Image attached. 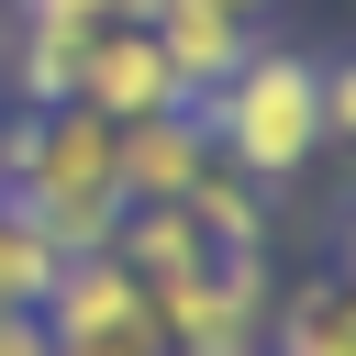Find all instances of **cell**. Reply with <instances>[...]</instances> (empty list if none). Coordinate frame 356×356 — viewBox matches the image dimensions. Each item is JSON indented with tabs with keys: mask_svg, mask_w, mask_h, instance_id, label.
<instances>
[{
	"mask_svg": "<svg viewBox=\"0 0 356 356\" xmlns=\"http://www.w3.org/2000/svg\"><path fill=\"white\" fill-rule=\"evenodd\" d=\"M0 211H22L56 256H100L122 222V178H111V122L100 111H11L0 100Z\"/></svg>",
	"mask_w": 356,
	"mask_h": 356,
	"instance_id": "cell-1",
	"label": "cell"
},
{
	"mask_svg": "<svg viewBox=\"0 0 356 356\" xmlns=\"http://www.w3.org/2000/svg\"><path fill=\"white\" fill-rule=\"evenodd\" d=\"M189 111H200L211 156H222L234 178H256L267 200H289V189L323 167V56H312V44L256 33V56H245L222 89H200Z\"/></svg>",
	"mask_w": 356,
	"mask_h": 356,
	"instance_id": "cell-2",
	"label": "cell"
},
{
	"mask_svg": "<svg viewBox=\"0 0 356 356\" xmlns=\"http://www.w3.org/2000/svg\"><path fill=\"white\" fill-rule=\"evenodd\" d=\"M267 300H278V256H234V245H211L178 289H156V334H167V356L256 345V334H267Z\"/></svg>",
	"mask_w": 356,
	"mask_h": 356,
	"instance_id": "cell-3",
	"label": "cell"
},
{
	"mask_svg": "<svg viewBox=\"0 0 356 356\" xmlns=\"http://www.w3.org/2000/svg\"><path fill=\"white\" fill-rule=\"evenodd\" d=\"M78 111L156 122V111H189V89H178V67L156 56L145 22H100V33H78Z\"/></svg>",
	"mask_w": 356,
	"mask_h": 356,
	"instance_id": "cell-4",
	"label": "cell"
},
{
	"mask_svg": "<svg viewBox=\"0 0 356 356\" xmlns=\"http://www.w3.org/2000/svg\"><path fill=\"white\" fill-rule=\"evenodd\" d=\"M211 167V134L200 111H156V122H111V178H122V211H178Z\"/></svg>",
	"mask_w": 356,
	"mask_h": 356,
	"instance_id": "cell-5",
	"label": "cell"
},
{
	"mask_svg": "<svg viewBox=\"0 0 356 356\" xmlns=\"http://www.w3.org/2000/svg\"><path fill=\"white\" fill-rule=\"evenodd\" d=\"M0 100L11 111H67L78 100V33L67 22H11L0 33Z\"/></svg>",
	"mask_w": 356,
	"mask_h": 356,
	"instance_id": "cell-6",
	"label": "cell"
},
{
	"mask_svg": "<svg viewBox=\"0 0 356 356\" xmlns=\"http://www.w3.org/2000/svg\"><path fill=\"white\" fill-rule=\"evenodd\" d=\"M178 211L200 222V245H234V256H267V234H278V200H267L256 178H234L222 156L200 167V189H189Z\"/></svg>",
	"mask_w": 356,
	"mask_h": 356,
	"instance_id": "cell-7",
	"label": "cell"
},
{
	"mask_svg": "<svg viewBox=\"0 0 356 356\" xmlns=\"http://www.w3.org/2000/svg\"><path fill=\"white\" fill-rule=\"evenodd\" d=\"M111 256H122V267H134V289L156 300V289H178L211 245H200V222H189V211H122V222H111Z\"/></svg>",
	"mask_w": 356,
	"mask_h": 356,
	"instance_id": "cell-8",
	"label": "cell"
},
{
	"mask_svg": "<svg viewBox=\"0 0 356 356\" xmlns=\"http://www.w3.org/2000/svg\"><path fill=\"white\" fill-rule=\"evenodd\" d=\"M56 245L22 222V211H0V312H44V289H56Z\"/></svg>",
	"mask_w": 356,
	"mask_h": 356,
	"instance_id": "cell-9",
	"label": "cell"
},
{
	"mask_svg": "<svg viewBox=\"0 0 356 356\" xmlns=\"http://www.w3.org/2000/svg\"><path fill=\"white\" fill-rule=\"evenodd\" d=\"M323 145H345V156H356V44H345V56H323Z\"/></svg>",
	"mask_w": 356,
	"mask_h": 356,
	"instance_id": "cell-10",
	"label": "cell"
},
{
	"mask_svg": "<svg viewBox=\"0 0 356 356\" xmlns=\"http://www.w3.org/2000/svg\"><path fill=\"white\" fill-rule=\"evenodd\" d=\"M44 356H167L156 323H122V334H44Z\"/></svg>",
	"mask_w": 356,
	"mask_h": 356,
	"instance_id": "cell-11",
	"label": "cell"
},
{
	"mask_svg": "<svg viewBox=\"0 0 356 356\" xmlns=\"http://www.w3.org/2000/svg\"><path fill=\"white\" fill-rule=\"evenodd\" d=\"M11 22H67V33H100V22H122V0H11Z\"/></svg>",
	"mask_w": 356,
	"mask_h": 356,
	"instance_id": "cell-12",
	"label": "cell"
},
{
	"mask_svg": "<svg viewBox=\"0 0 356 356\" xmlns=\"http://www.w3.org/2000/svg\"><path fill=\"white\" fill-rule=\"evenodd\" d=\"M0 356H44V312H0Z\"/></svg>",
	"mask_w": 356,
	"mask_h": 356,
	"instance_id": "cell-13",
	"label": "cell"
},
{
	"mask_svg": "<svg viewBox=\"0 0 356 356\" xmlns=\"http://www.w3.org/2000/svg\"><path fill=\"white\" fill-rule=\"evenodd\" d=\"M222 11H234V22H256V33H267V22H278V11H289V0H222Z\"/></svg>",
	"mask_w": 356,
	"mask_h": 356,
	"instance_id": "cell-14",
	"label": "cell"
},
{
	"mask_svg": "<svg viewBox=\"0 0 356 356\" xmlns=\"http://www.w3.org/2000/svg\"><path fill=\"white\" fill-rule=\"evenodd\" d=\"M334 300H345V323H356V256H345V267H334Z\"/></svg>",
	"mask_w": 356,
	"mask_h": 356,
	"instance_id": "cell-15",
	"label": "cell"
},
{
	"mask_svg": "<svg viewBox=\"0 0 356 356\" xmlns=\"http://www.w3.org/2000/svg\"><path fill=\"white\" fill-rule=\"evenodd\" d=\"M345 256H356V189H345Z\"/></svg>",
	"mask_w": 356,
	"mask_h": 356,
	"instance_id": "cell-16",
	"label": "cell"
},
{
	"mask_svg": "<svg viewBox=\"0 0 356 356\" xmlns=\"http://www.w3.org/2000/svg\"><path fill=\"white\" fill-rule=\"evenodd\" d=\"M200 356H256V345H200Z\"/></svg>",
	"mask_w": 356,
	"mask_h": 356,
	"instance_id": "cell-17",
	"label": "cell"
},
{
	"mask_svg": "<svg viewBox=\"0 0 356 356\" xmlns=\"http://www.w3.org/2000/svg\"><path fill=\"white\" fill-rule=\"evenodd\" d=\"M0 33H11V0H0Z\"/></svg>",
	"mask_w": 356,
	"mask_h": 356,
	"instance_id": "cell-18",
	"label": "cell"
}]
</instances>
